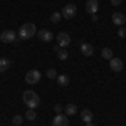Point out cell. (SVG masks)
Segmentation results:
<instances>
[{
  "label": "cell",
  "instance_id": "cell-24",
  "mask_svg": "<svg viewBox=\"0 0 126 126\" xmlns=\"http://www.w3.org/2000/svg\"><path fill=\"white\" fill-rule=\"evenodd\" d=\"M54 111H56L57 114H61V111H62V106H61V104H56V106H54Z\"/></svg>",
  "mask_w": 126,
  "mask_h": 126
},
{
  "label": "cell",
  "instance_id": "cell-1",
  "mask_svg": "<svg viewBox=\"0 0 126 126\" xmlns=\"http://www.w3.org/2000/svg\"><path fill=\"white\" fill-rule=\"evenodd\" d=\"M22 99H24V103H25L30 109H35V108L40 104V97H39V94H37L35 91H24Z\"/></svg>",
  "mask_w": 126,
  "mask_h": 126
},
{
  "label": "cell",
  "instance_id": "cell-26",
  "mask_svg": "<svg viewBox=\"0 0 126 126\" xmlns=\"http://www.w3.org/2000/svg\"><path fill=\"white\" fill-rule=\"evenodd\" d=\"M86 126H94V123L91 121V123H86Z\"/></svg>",
  "mask_w": 126,
  "mask_h": 126
},
{
  "label": "cell",
  "instance_id": "cell-12",
  "mask_svg": "<svg viewBox=\"0 0 126 126\" xmlns=\"http://www.w3.org/2000/svg\"><path fill=\"white\" fill-rule=\"evenodd\" d=\"M81 52L84 54V56H93V52H94V47L91 46V44H81Z\"/></svg>",
  "mask_w": 126,
  "mask_h": 126
},
{
  "label": "cell",
  "instance_id": "cell-4",
  "mask_svg": "<svg viewBox=\"0 0 126 126\" xmlns=\"http://www.w3.org/2000/svg\"><path fill=\"white\" fill-rule=\"evenodd\" d=\"M0 40H2L3 44H12V42L17 40V34H15L14 30H3V32L0 34Z\"/></svg>",
  "mask_w": 126,
  "mask_h": 126
},
{
  "label": "cell",
  "instance_id": "cell-20",
  "mask_svg": "<svg viewBox=\"0 0 126 126\" xmlns=\"http://www.w3.org/2000/svg\"><path fill=\"white\" fill-rule=\"evenodd\" d=\"M25 118H27L29 121H34V119L37 118V114H35V111H34V109H30V108H29V111L25 113Z\"/></svg>",
  "mask_w": 126,
  "mask_h": 126
},
{
  "label": "cell",
  "instance_id": "cell-14",
  "mask_svg": "<svg viewBox=\"0 0 126 126\" xmlns=\"http://www.w3.org/2000/svg\"><path fill=\"white\" fill-rule=\"evenodd\" d=\"M81 118H82L84 123H91V121H93V113H91V109H84V111L81 113Z\"/></svg>",
  "mask_w": 126,
  "mask_h": 126
},
{
  "label": "cell",
  "instance_id": "cell-27",
  "mask_svg": "<svg viewBox=\"0 0 126 126\" xmlns=\"http://www.w3.org/2000/svg\"><path fill=\"white\" fill-rule=\"evenodd\" d=\"M14 126H15V125H14Z\"/></svg>",
  "mask_w": 126,
  "mask_h": 126
},
{
  "label": "cell",
  "instance_id": "cell-25",
  "mask_svg": "<svg viewBox=\"0 0 126 126\" xmlns=\"http://www.w3.org/2000/svg\"><path fill=\"white\" fill-rule=\"evenodd\" d=\"M111 3H113V5H114V7H118V5H119V3H121V0H111Z\"/></svg>",
  "mask_w": 126,
  "mask_h": 126
},
{
  "label": "cell",
  "instance_id": "cell-11",
  "mask_svg": "<svg viewBox=\"0 0 126 126\" xmlns=\"http://www.w3.org/2000/svg\"><path fill=\"white\" fill-rule=\"evenodd\" d=\"M37 35H39V39H40V40H44V42H50V40L54 39L52 32H50V30H46V29L39 30V32H37Z\"/></svg>",
  "mask_w": 126,
  "mask_h": 126
},
{
  "label": "cell",
  "instance_id": "cell-6",
  "mask_svg": "<svg viewBox=\"0 0 126 126\" xmlns=\"http://www.w3.org/2000/svg\"><path fill=\"white\" fill-rule=\"evenodd\" d=\"M69 44H71V35H69L67 32H59L57 35V46L59 47H67Z\"/></svg>",
  "mask_w": 126,
  "mask_h": 126
},
{
  "label": "cell",
  "instance_id": "cell-19",
  "mask_svg": "<svg viewBox=\"0 0 126 126\" xmlns=\"http://www.w3.org/2000/svg\"><path fill=\"white\" fill-rule=\"evenodd\" d=\"M61 19H62V14H59V12H54V14L50 15V22H52V24H59Z\"/></svg>",
  "mask_w": 126,
  "mask_h": 126
},
{
  "label": "cell",
  "instance_id": "cell-22",
  "mask_svg": "<svg viewBox=\"0 0 126 126\" xmlns=\"http://www.w3.org/2000/svg\"><path fill=\"white\" fill-rule=\"evenodd\" d=\"M46 76H47L49 79H57V71H56V69H49Z\"/></svg>",
  "mask_w": 126,
  "mask_h": 126
},
{
  "label": "cell",
  "instance_id": "cell-15",
  "mask_svg": "<svg viewBox=\"0 0 126 126\" xmlns=\"http://www.w3.org/2000/svg\"><path fill=\"white\" fill-rule=\"evenodd\" d=\"M76 113H78V106H76V104L71 103V104L66 106V114H67V116H74Z\"/></svg>",
  "mask_w": 126,
  "mask_h": 126
},
{
  "label": "cell",
  "instance_id": "cell-7",
  "mask_svg": "<svg viewBox=\"0 0 126 126\" xmlns=\"http://www.w3.org/2000/svg\"><path fill=\"white\" fill-rule=\"evenodd\" d=\"M109 67H111L113 72H121L123 67H125V64H123V61H121L119 57H113L111 61H109Z\"/></svg>",
  "mask_w": 126,
  "mask_h": 126
},
{
  "label": "cell",
  "instance_id": "cell-16",
  "mask_svg": "<svg viewBox=\"0 0 126 126\" xmlns=\"http://www.w3.org/2000/svg\"><path fill=\"white\" fill-rule=\"evenodd\" d=\"M10 67V61L9 59H0V72H5Z\"/></svg>",
  "mask_w": 126,
  "mask_h": 126
},
{
  "label": "cell",
  "instance_id": "cell-5",
  "mask_svg": "<svg viewBox=\"0 0 126 126\" xmlns=\"http://www.w3.org/2000/svg\"><path fill=\"white\" fill-rule=\"evenodd\" d=\"M61 14H62V17H64V19H69V20H71L74 15H76V14H78V7H76L74 3H67V5L62 9V12H61Z\"/></svg>",
  "mask_w": 126,
  "mask_h": 126
},
{
  "label": "cell",
  "instance_id": "cell-23",
  "mask_svg": "<svg viewBox=\"0 0 126 126\" xmlns=\"http://www.w3.org/2000/svg\"><path fill=\"white\" fill-rule=\"evenodd\" d=\"M118 35H119V37H126V27H119V30H118Z\"/></svg>",
  "mask_w": 126,
  "mask_h": 126
},
{
  "label": "cell",
  "instance_id": "cell-21",
  "mask_svg": "<svg viewBox=\"0 0 126 126\" xmlns=\"http://www.w3.org/2000/svg\"><path fill=\"white\" fill-rule=\"evenodd\" d=\"M22 121H24V118L20 116V114H17V116L12 118V123H14L15 126H20V125H22Z\"/></svg>",
  "mask_w": 126,
  "mask_h": 126
},
{
  "label": "cell",
  "instance_id": "cell-13",
  "mask_svg": "<svg viewBox=\"0 0 126 126\" xmlns=\"http://www.w3.org/2000/svg\"><path fill=\"white\" fill-rule=\"evenodd\" d=\"M54 50H56V54H57V57L61 59V61H66V59H67V50H64V49L62 47H59V46H56V47H54Z\"/></svg>",
  "mask_w": 126,
  "mask_h": 126
},
{
  "label": "cell",
  "instance_id": "cell-3",
  "mask_svg": "<svg viewBox=\"0 0 126 126\" xmlns=\"http://www.w3.org/2000/svg\"><path fill=\"white\" fill-rule=\"evenodd\" d=\"M40 78H42V74H40L37 69H32V71H29L27 74H25V82H29V84H37L40 81Z\"/></svg>",
  "mask_w": 126,
  "mask_h": 126
},
{
  "label": "cell",
  "instance_id": "cell-8",
  "mask_svg": "<svg viewBox=\"0 0 126 126\" xmlns=\"http://www.w3.org/2000/svg\"><path fill=\"white\" fill-rule=\"evenodd\" d=\"M52 126H69V116L67 114H57L52 119Z\"/></svg>",
  "mask_w": 126,
  "mask_h": 126
},
{
  "label": "cell",
  "instance_id": "cell-2",
  "mask_svg": "<svg viewBox=\"0 0 126 126\" xmlns=\"http://www.w3.org/2000/svg\"><path fill=\"white\" fill-rule=\"evenodd\" d=\"M35 34H37V29H35V24H32V22H29V24H24V25L20 27V30H19L20 39H24V40L32 39Z\"/></svg>",
  "mask_w": 126,
  "mask_h": 126
},
{
  "label": "cell",
  "instance_id": "cell-17",
  "mask_svg": "<svg viewBox=\"0 0 126 126\" xmlns=\"http://www.w3.org/2000/svg\"><path fill=\"white\" fill-rule=\"evenodd\" d=\"M101 56H103L104 59H109V61H111V59H113V50H111L109 47H104L103 50H101Z\"/></svg>",
  "mask_w": 126,
  "mask_h": 126
},
{
  "label": "cell",
  "instance_id": "cell-9",
  "mask_svg": "<svg viewBox=\"0 0 126 126\" xmlns=\"http://www.w3.org/2000/svg\"><path fill=\"white\" fill-rule=\"evenodd\" d=\"M113 24L118 25V27H123V25L126 24L125 14H121V12H114V14H113Z\"/></svg>",
  "mask_w": 126,
  "mask_h": 126
},
{
  "label": "cell",
  "instance_id": "cell-10",
  "mask_svg": "<svg viewBox=\"0 0 126 126\" xmlns=\"http://www.w3.org/2000/svg\"><path fill=\"white\" fill-rule=\"evenodd\" d=\"M86 10L91 15H94L97 10H99V2H97V0H87L86 2Z\"/></svg>",
  "mask_w": 126,
  "mask_h": 126
},
{
  "label": "cell",
  "instance_id": "cell-18",
  "mask_svg": "<svg viewBox=\"0 0 126 126\" xmlns=\"http://www.w3.org/2000/svg\"><path fill=\"white\" fill-rule=\"evenodd\" d=\"M57 82H59V86H67L69 78L66 76V74H61V76H57Z\"/></svg>",
  "mask_w": 126,
  "mask_h": 126
}]
</instances>
